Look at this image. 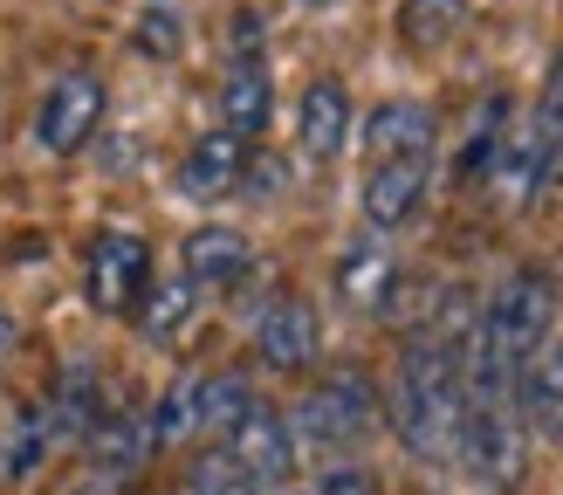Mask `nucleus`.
I'll return each mask as SVG.
<instances>
[{"instance_id":"obj_30","label":"nucleus","mask_w":563,"mask_h":495,"mask_svg":"<svg viewBox=\"0 0 563 495\" xmlns=\"http://www.w3.org/2000/svg\"><path fill=\"white\" fill-rule=\"evenodd\" d=\"M302 8H336V0H302Z\"/></svg>"},{"instance_id":"obj_5","label":"nucleus","mask_w":563,"mask_h":495,"mask_svg":"<svg viewBox=\"0 0 563 495\" xmlns=\"http://www.w3.org/2000/svg\"><path fill=\"white\" fill-rule=\"evenodd\" d=\"M82 289L103 317H131L137 296L152 289V248L131 228H103L90 248H82Z\"/></svg>"},{"instance_id":"obj_26","label":"nucleus","mask_w":563,"mask_h":495,"mask_svg":"<svg viewBox=\"0 0 563 495\" xmlns=\"http://www.w3.org/2000/svg\"><path fill=\"white\" fill-rule=\"evenodd\" d=\"M137 28H145V35H137V42H145L152 55H173V48H179V21L165 14V0H158V14H145Z\"/></svg>"},{"instance_id":"obj_3","label":"nucleus","mask_w":563,"mask_h":495,"mask_svg":"<svg viewBox=\"0 0 563 495\" xmlns=\"http://www.w3.org/2000/svg\"><path fill=\"white\" fill-rule=\"evenodd\" d=\"M454 461H461L488 495H516V488L529 482V427H522L516 385H467Z\"/></svg>"},{"instance_id":"obj_14","label":"nucleus","mask_w":563,"mask_h":495,"mask_svg":"<svg viewBox=\"0 0 563 495\" xmlns=\"http://www.w3.org/2000/svg\"><path fill=\"white\" fill-rule=\"evenodd\" d=\"M296 138H302V158H336L351 138V90L336 76H317L296 103Z\"/></svg>"},{"instance_id":"obj_4","label":"nucleus","mask_w":563,"mask_h":495,"mask_svg":"<svg viewBox=\"0 0 563 495\" xmlns=\"http://www.w3.org/2000/svg\"><path fill=\"white\" fill-rule=\"evenodd\" d=\"M378 420H385L378 385L364 372H330L296 399L289 433L309 440V448H323V454H351V448H364V440L378 433Z\"/></svg>"},{"instance_id":"obj_29","label":"nucleus","mask_w":563,"mask_h":495,"mask_svg":"<svg viewBox=\"0 0 563 495\" xmlns=\"http://www.w3.org/2000/svg\"><path fill=\"white\" fill-rule=\"evenodd\" d=\"M14 344H21V323H14L8 310H0V365H8V358H14Z\"/></svg>"},{"instance_id":"obj_1","label":"nucleus","mask_w":563,"mask_h":495,"mask_svg":"<svg viewBox=\"0 0 563 495\" xmlns=\"http://www.w3.org/2000/svg\"><path fill=\"white\" fill-rule=\"evenodd\" d=\"M550 330H556V283L543 268H516L474 317V338L461 344V378L516 385V372L550 344Z\"/></svg>"},{"instance_id":"obj_10","label":"nucleus","mask_w":563,"mask_h":495,"mask_svg":"<svg viewBox=\"0 0 563 495\" xmlns=\"http://www.w3.org/2000/svg\"><path fill=\"white\" fill-rule=\"evenodd\" d=\"M317 344H323V330H317V310L302 296H275L255 317V351H262L268 372H309L317 365Z\"/></svg>"},{"instance_id":"obj_16","label":"nucleus","mask_w":563,"mask_h":495,"mask_svg":"<svg viewBox=\"0 0 563 495\" xmlns=\"http://www.w3.org/2000/svg\"><path fill=\"white\" fill-rule=\"evenodd\" d=\"M391 283H399V262H391V248L378 234H364V241L344 248V262H336V296H344L351 310H385Z\"/></svg>"},{"instance_id":"obj_12","label":"nucleus","mask_w":563,"mask_h":495,"mask_svg":"<svg viewBox=\"0 0 563 495\" xmlns=\"http://www.w3.org/2000/svg\"><path fill=\"white\" fill-rule=\"evenodd\" d=\"M516 406H522L529 440H550V448H563V344H543V351L516 372Z\"/></svg>"},{"instance_id":"obj_13","label":"nucleus","mask_w":563,"mask_h":495,"mask_svg":"<svg viewBox=\"0 0 563 495\" xmlns=\"http://www.w3.org/2000/svg\"><path fill=\"white\" fill-rule=\"evenodd\" d=\"M440 145V118L412 97H391L364 118V158H412V152H433Z\"/></svg>"},{"instance_id":"obj_27","label":"nucleus","mask_w":563,"mask_h":495,"mask_svg":"<svg viewBox=\"0 0 563 495\" xmlns=\"http://www.w3.org/2000/svg\"><path fill=\"white\" fill-rule=\"evenodd\" d=\"M228 55H234V63H247V55H268V48H262V14H234Z\"/></svg>"},{"instance_id":"obj_18","label":"nucleus","mask_w":563,"mask_h":495,"mask_svg":"<svg viewBox=\"0 0 563 495\" xmlns=\"http://www.w3.org/2000/svg\"><path fill=\"white\" fill-rule=\"evenodd\" d=\"M55 413H48V399L42 406H21L14 413V427L0 433V482H27L35 468L48 461V448H55Z\"/></svg>"},{"instance_id":"obj_22","label":"nucleus","mask_w":563,"mask_h":495,"mask_svg":"<svg viewBox=\"0 0 563 495\" xmlns=\"http://www.w3.org/2000/svg\"><path fill=\"white\" fill-rule=\"evenodd\" d=\"M192 302H200V289H192L186 275L145 289V296H137V323H145V338H179V323L192 317Z\"/></svg>"},{"instance_id":"obj_21","label":"nucleus","mask_w":563,"mask_h":495,"mask_svg":"<svg viewBox=\"0 0 563 495\" xmlns=\"http://www.w3.org/2000/svg\"><path fill=\"white\" fill-rule=\"evenodd\" d=\"M145 420H152V440H158V448H179L186 433H200V378H192V372L173 378V393H165Z\"/></svg>"},{"instance_id":"obj_6","label":"nucleus","mask_w":563,"mask_h":495,"mask_svg":"<svg viewBox=\"0 0 563 495\" xmlns=\"http://www.w3.org/2000/svg\"><path fill=\"white\" fill-rule=\"evenodd\" d=\"M103 103H110L103 76H90V69L55 76V82H48V97H42V110H35V138H42V152H55V158L82 152V145L97 138V124H103Z\"/></svg>"},{"instance_id":"obj_31","label":"nucleus","mask_w":563,"mask_h":495,"mask_svg":"<svg viewBox=\"0 0 563 495\" xmlns=\"http://www.w3.org/2000/svg\"><path fill=\"white\" fill-rule=\"evenodd\" d=\"M165 8H173V0H165Z\"/></svg>"},{"instance_id":"obj_17","label":"nucleus","mask_w":563,"mask_h":495,"mask_svg":"<svg viewBox=\"0 0 563 495\" xmlns=\"http://www.w3.org/2000/svg\"><path fill=\"white\" fill-rule=\"evenodd\" d=\"M82 440H90V454H97L103 475H137V468H145V454L158 448L145 413H118V406H103V420L82 433Z\"/></svg>"},{"instance_id":"obj_15","label":"nucleus","mask_w":563,"mask_h":495,"mask_svg":"<svg viewBox=\"0 0 563 495\" xmlns=\"http://www.w3.org/2000/svg\"><path fill=\"white\" fill-rule=\"evenodd\" d=\"M275 118V76L268 55H247V63H228V82H220V124L234 138H262Z\"/></svg>"},{"instance_id":"obj_9","label":"nucleus","mask_w":563,"mask_h":495,"mask_svg":"<svg viewBox=\"0 0 563 495\" xmlns=\"http://www.w3.org/2000/svg\"><path fill=\"white\" fill-rule=\"evenodd\" d=\"M241 179H247V138H234L228 124L207 131V138H192V152L179 158V193H186V200H200V207L234 200Z\"/></svg>"},{"instance_id":"obj_11","label":"nucleus","mask_w":563,"mask_h":495,"mask_svg":"<svg viewBox=\"0 0 563 495\" xmlns=\"http://www.w3.org/2000/svg\"><path fill=\"white\" fill-rule=\"evenodd\" d=\"M255 268V248H247V234L241 228H192L186 241H179V275L192 289H234L241 275Z\"/></svg>"},{"instance_id":"obj_8","label":"nucleus","mask_w":563,"mask_h":495,"mask_svg":"<svg viewBox=\"0 0 563 495\" xmlns=\"http://www.w3.org/2000/svg\"><path fill=\"white\" fill-rule=\"evenodd\" d=\"M228 454H234L262 488H282V482L296 475V433H289V420H282L275 406H262V399L228 427Z\"/></svg>"},{"instance_id":"obj_7","label":"nucleus","mask_w":563,"mask_h":495,"mask_svg":"<svg viewBox=\"0 0 563 495\" xmlns=\"http://www.w3.org/2000/svg\"><path fill=\"white\" fill-rule=\"evenodd\" d=\"M427 186H433V152H412V158H364V193H357V207H364V220H372L378 234H391V228H406V220L419 213Z\"/></svg>"},{"instance_id":"obj_20","label":"nucleus","mask_w":563,"mask_h":495,"mask_svg":"<svg viewBox=\"0 0 563 495\" xmlns=\"http://www.w3.org/2000/svg\"><path fill=\"white\" fill-rule=\"evenodd\" d=\"M461 28H467V0H406V8H399V42L412 55L446 48Z\"/></svg>"},{"instance_id":"obj_28","label":"nucleus","mask_w":563,"mask_h":495,"mask_svg":"<svg viewBox=\"0 0 563 495\" xmlns=\"http://www.w3.org/2000/svg\"><path fill=\"white\" fill-rule=\"evenodd\" d=\"M317 495H378V482L364 475V468H330V475L317 482Z\"/></svg>"},{"instance_id":"obj_23","label":"nucleus","mask_w":563,"mask_h":495,"mask_svg":"<svg viewBox=\"0 0 563 495\" xmlns=\"http://www.w3.org/2000/svg\"><path fill=\"white\" fill-rule=\"evenodd\" d=\"M247 406H255V385H247L241 372H213V378H200V433H228Z\"/></svg>"},{"instance_id":"obj_2","label":"nucleus","mask_w":563,"mask_h":495,"mask_svg":"<svg viewBox=\"0 0 563 495\" xmlns=\"http://www.w3.org/2000/svg\"><path fill=\"white\" fill-rule=\"evenodd\" d=\"M461 406H467V378H461V351L440 338H419L399 358V378L385 393V420L406 440V454L419 461H454L461 448Z\"/></svg>"},{"instance_id":"obj_25","label":"nucleus","mask_w":563,"mask_h":495,"mask_svg":"<svg viewBox=\"0 0 563 495\" xmlns=\"http://www.w3.org/2000/svg\"><path fill=\"white\" fill-rule=\"evenodd\" d=\"M186 495H262V482L247 475V468H241L234 454H207L200 468H192Z\"/></svg>"},{"instance_id":"obj_19","label":"nucleus","mask_w":563,"mask_h":495,"mask_svg":"<svg viewBox=\"0 0 563 495\" xmlns=\"http://www.w3.org/2000/svg\"><path fill=\"white\" fill-rule=\"evenodd\" d=\"M103 378H97V365L90 358H69L63 365V378H55V393H48V413H55V427L63 433H90L97 420H103Z\"/></svg>"},{"instance_id":"obj_24","label":"nucleus","mask_w":563,"mask_h":495,"mask_svg":"<svg viewBox=\"0 0 563 495\" xmlns=\"http://www.w3.org/2000/svg\"><path fill=\"white\" fill-rule=\"evenodd\" d=\"M537 131H543V152H550V179H563V48L543 76V97H537Z\"/></svg>"}]
</instances>
